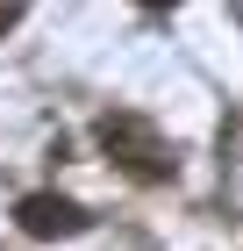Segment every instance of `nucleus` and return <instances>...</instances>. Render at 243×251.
<instances>
[{"label":"nucleus","instance_id":"f257e3e1","mask_svg":"<svg viewBox=\"0 0 243 251\" xmlns=\"http://www.w3.org/2000/svg\"><path fill=\"white\" fill-rule=\"evenodd\" d=\"M93 136H100V151H108V165H122V173L143 179V187H157V179L179 173L165 129H157L150 115H136V108H108V115L93 122Z\"/></svg>","mask_w":243,"mask_h":251},{"label":"nucleus","instance_id":"f03ea898","mask_svg":"<svg viewBox=\"0 0 243 251\" xmlns=\"http://www.w3.org/2000/svg\"><path fill=\"white\" fill-rule=\"evenodd\" d=\"M86 223H93V215L79 208L72 194H22V201H15V230L36 237V244H43V237H79Z\"/></svg>","mask_w":243,"mask_h":251}]
</instances>
